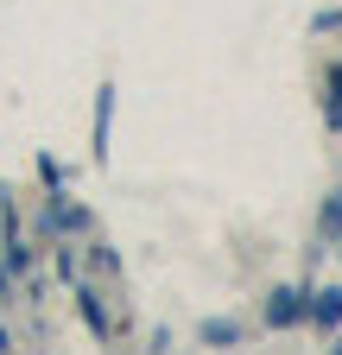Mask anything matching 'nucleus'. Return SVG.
Wrapping results in <instances>:
<instances>
[{
  "label": "nucleus",
  "mask_w": 342,
  "mask_h": 355,
  "mask_svg": "<svg viewBox=\"0 0 342 355\" xmlns=\"http://www.w3.org/2000/svg\"><path fill=\"white\" fill-rule=\"evenodd\" d=\"M317 318H323V324L342 318V292H323V298H317Z\"/></svg>",
  "instance_id": "nucleus-1"
},
{
  "label": "nucleus",
  "mask_w": 342,
  "mask_h": 355,
  "mask_svg": "<svg viewBox=\"0 0 342 355\" xmlns=\"http://www.w3.org/2000/svg\"><path fill=\"white\" fill-rule=\"evenodd\" d=\"M336 96H342V70H336Z\"/></svg>",
  "instance_id": "nucleus-2"
}]
</instances>
